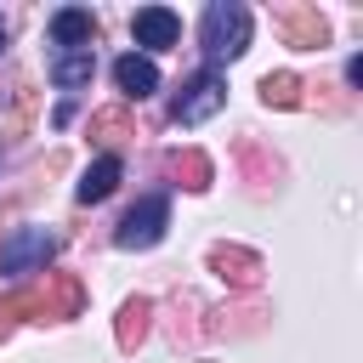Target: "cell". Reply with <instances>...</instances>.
Returning <instances> with one entry per match:
<instances>
[{
  "instance_id": "7a4b0ae2",
  "label": "cell",
  "mask_w": 363,
  "mask_h": 363,
  "mask_svg": "<svg viewBox=\"0 0 363 363\" xmlns=\"http://www.w3.org/2000/svg\"><path fill=\"white\" fill-rule=\"evenodd\" d=\"M221 108H227V79H221V68L187 74L182 91L170 96V119H176V125H204V119H216Z\"/></svg>"
},
{
  "instance_id": "e0dca14e",
  "label": "cell",
  "mask_w": 363,
  "mask_h": 363,
  "mask_svg": "<svg viewBox=\"0 0 363 363\" xmlns=\"http://www.w3.org/2000/svg\"><path fill=\"white\" fill-rule=\"evenodd\" d=\"M0 51H6V17H0Z\"/></svg>"
},
{
  "instance_id": "52a82bcc",
  "label": "cell",
  "mask_w": 363,
  "mask_h": 363,
  "mask_svg": "<svg viewBox=\"0 0 363 363\" xmlns=\"http://www.w3.org/2000/svg\"><path fill=\"white\" fill-rule=\"evenodd\" d=\"M130 40L147 45V51H170V45L182 40V17H176L170 6H142V11L130 17Z\"/></svg>"
},
{
  "instance_id": "6da1fadb",
  "label": "cell",
  "mask_w": 363,
  "mask_h": 363,
  "mask_svg": "<svg viewBox=\"0 0 363 363\" xmlns=\"http://www.w3.org/2000/svg\"><path fill=\"white\" fill-rule=\"evenodd\" d=\"M199 51H204V68H221V62L244 57L250 51V6L210 0L204 17H199Z\"/></svg>"
},
{
  "instance_id": "30bf717a",
  "label": "cell",
  "mask_w": 363,
  "mask_h": 363,
  "mask_svg": "<svg viewBox=\"0 0 363 363\" xmlns=\"http://www.w3.org/2000/svg\"><path fill=\"white\" fill-rule=\"evenodd\" d=\"M119 176H125V159H119V153H102V159H91L85 176L74 182V199H79V204H102V199L119 187Z\"/></svg>"
},
{
  "instance_id": "9c48e42d",
  "label": "cell",
  "mask_w": 363,
  "mask_h": 363,
  "mask_svg": "<svg viewBox=\"0 0 363 363\" xmlns=\"http://www.w3.org/2000/svg\"><path fill=\"white\" fill-rule=\"evenodd\" d=\"M113 85H119V96H125V102H142V96H153V91H159V62H153V57H142V51H125V57L113 62Z\"/></svg>"
},
{
  "instance_id": "3957f363",
  "label": "cell",
  "mask_w": 363,
  "mask_h": 363,
  "mask_svg": "<svg viewBox=\"0 0 363 363\" xmlns=\"http://www.w3.org/2000/svg\"><path fill=\"white\" fill-rule=\"evenodd\" d=\"M57 233L51 227H11L0 238V272L6 278H28V272H45V261L57 255Z\"/></svg>"
},
{
  "instance_id": "9a60e30c",
  "label": "cell",
  "mask_w": 363,
  "mask_h": 363,
  "mask_svg": "<svg viewBox=\"0 0 363 363\" xmlns=\"http://www.w3.org/2000/svg\"><path fill=\"white\" fill-rule=\"evenodd\" d=\"M261 102L267 108H301V79L295 74H267L261 79Z\"/></svg>"
},
{
  "instance_id": "277c9868",
  "label": "cell",
  "mask_w": 363,
  "mask_h": 363,
  "mask_svg": "<svg viewBox=\"0 0 363 363\" xmlns=\"http://www.w3.org/2000/svg\"><path fill=\"white\" fill-rule=\"evenodd\" d=\"M164 227H170V199L164 193H147V199H136L125 210V221L113 227V244L119 250H153L164 238Z\"/></svg>"
},
{
  "instance_id": "5b68a950",
  "label": "cell",
  "mask_w": 363,
  "mask_h": 363,
  "mask_svg": "<svg viewBox=\"0 0 363 363\" xmlns=\"http://www.w3.org/2000/svg\"><path fill=\"white\" fill-rule=\"evenodd\" d=\"M34 295H40V323H45V318L62 323V318H79V312H85V284H79L74 272H45V284H40Z\"/></svg>"
},
{
  "instance_id": "ba28073f",
  "label": "cell",
  "mask_w": 363,
  "mask_h": 363,
  "mask_svg": "<svg viewBox=\"0 0 363 363\" xmlns=\"http://www.w3.org/2000/svg\"><path fill=\"white\" fill-rule=\"evenodd\" d=\"M45 34H51L57 51H91V40H96V17H91L85 6H62V11H51Z\"/></svg>"
},
{
  "instance_id": "8992f818",
  "label": "cell",
  "mask_w": 363,
  "mask_h": 363,
  "mask_svg": "<svg viewBox=\"0 0 363 363\" xmlns=\"http://www.w3.org/2000/svg\"><path fill=\"white\" fill-rule=\"evenodd\" d=\"M210 272H216L221 284H233V289H255L267 267H261V255L244 250V244H216V250H210Z\"/></svg>"
},
{
  "instance_id": "5bb4252c",
  "label": "cell",
  "mask_w": 363,
  "mask_h": 363,
  "mask_svg": "<svg viewBox=\"0 0 363 363\" xmlns=\"http://www.w3.org/2000/svg\"><path fill=\"white\" fill-rule=\"evenodd\" d=\"M170 176H176L187 193H204L216 170H210V159H204L199 147H176V153H170Z\"/></svg>"
},
{
  "instance_id": "4fadbf2b",
  "label": "cell",
  "mask_w": 363,
  "mask_h": 363,
  "mask_svg": "<svg viewBox=\"0 0 363 363\" xmlns=\"http://www.w3.org/2000/svg\"><path fill=\"white\" fill-rule=\"evenodd\" d=\"M147 318H153V301H147V295H130V301L119 306V323H113V340H119L125 352H136V346L147 340Z\"/></svg>"
},
{
  "instance_id": "7c38bea8",
  "label": "cell",
  "mask_w": 363,
  "mask_h": 363,
  "mask_svg": "<svg viewBox=\"0 0 363 363\" xmlns=\"http://www.w3.org/2000/svg\"><path fill=\"white\" fill-rule=\"evenodd\" d=\"M284 34H289V45L312 51V45L329 40V23L318 17V6H289V11H284Z\"/></svg>"
},
{
  "instance_id": "8fae6325",
  "label": "cell",
  "mask_w": 363,
  "mask_h": 363,
  "mask_svg": "<svg viewBox=\"0 0 363 363\" xmlns=\"http://www.w3.org/2000/svg\"><path fill=\"white\" fill-rule=\"evenodd\" d=\"M96 74V51H51V85L57 91H85Z\"/></svg>"
},
{
  "instance_id": "2e32d148",
  "label": "cell",
  "mask_w": 363,
  "mask_h": 363,
  "mask_svg": "<svg viewBox=\"0 0 363 363\" xmlns=\"http://www.w3.org/2000/svg\"><path fill=\"white\" fill-rule=\"evenodd\" d=\"M91 136H102V142H113V136H130V108H125V102H113V108H96V113H91Z\"/></svg>"
}]
</instances>
